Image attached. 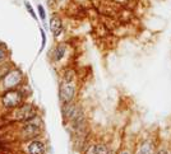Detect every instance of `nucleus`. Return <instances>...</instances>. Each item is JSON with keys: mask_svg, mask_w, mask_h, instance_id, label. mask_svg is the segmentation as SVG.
I'll return each mask as SVG.
<instances>
[{"mask_svg": "<svg viewBox=\"0 0 171 154\" xmlns=\"http://www.w3.org/2000/svg\"><path fill=\"white\" fill-rule=\"evenodd\" d=\"M22 80V73L19 70H13L8 73L4 78V84L7 88H12L19 84V81Z\"/></svg>", "mask_w": 171, "mask_h": 154, "instance_id": "4", "label": "nucleus"}, {"mask_svg": "<svg viewBox=\"0 0 171 154\" xmlns=\"http://www.w3.org/2000/svg\"><path fill=\"white\" fill-rule=\"evenodd\" d=\"M64 55H65V46H64V45H59V46L55 48L54 57H55L56 61H59Z\"/></svg>", "mask_w": 171, "mask_h": 154, "instance_id": "9", "label": "nucleus"}, {"mask_svg": "<svg viewBox=\"0 0 171 154\" xmlns=\"http://www.w3.org/2000/svg\"><path fill=\"white\" fill-rule=\"evenodd\" d=\"M9 71V66L8 65H0V79L4 78Z\"/></svg>", "mask_w": 171, "mask_h": 154, "instance_id": "11", "label": "nucleus"}, {"mask_svg": "<svg viewBox=\"0 0 171 154\" xmlns=\"http://www.w3.org/2000/svg\"><path fill=\"white\" fill-rule=\"evenodd\" d=\"M7 57V52H5V48L4 47H0V63Z\"/></svg>", "mask_w": 171, "mask_h": 154, "instance_id": "14", "label": "nucleus"}, {"mask_svg": "<svg viewBox=\"0 0 171 154\" xmlns=\"http://www.w3.org/2000/svg\"><path fill=\"white\" fill-rule=\"evenodd\" d=\"M29 154H45V145L41 141H33L29 145Z\"/></svg>", "mask_w": 171, "mask_h": 154, "instance_id": "6", "label": "nucleus"}, {"mask_svg": "<svg viewBox=\"0 0 171 154\" xmlns=\"http://www.w3.org/2000/svg\"><path fill=\"white\" fill-rule=\"evenodd\" d=\"M22 102V93L18 90H8L3 96V105L5 108H14Z\"/></svg>", "mask_w": 171, "mask_h": 154, "instance_id": "1", "label": "nucleus"}, {"mask_svg": "<svg viewBox=\"0 0 171 154\" xmlns=\"http://www.w3.org/2000/svg\"><path fill=\"white\" fill-rule=\"evenodd\" d=\"M137 154H153V144L149 140H146L141 144L139 150L137 152Z\"/></svg>", "mask_w": 171, "mask_h": 154, "instance_id": "7", "label": "nucleus"}, {"mask_svg": "<svg viewBox=\"0 0 171 154\" xmlns=\"http://www.w3.org/2000/svg\"><path fill=\"white\" fill-rule=\"evenodd\" d=\"M41 36H42V44H41V50H42V48H44V46H45V44H46V36H45V32L42 29H41Z\"/></svg>", "mask_w": 171, "mask_h": 154, "instance_id": "15", "label": "nucleus"}, {"mask_svg": "<svg viewBox=\"0 0 171 154\" xmlns=\"http://www.w3.org/2000/svg\"><path fill=\"white\" fill-rule=\"evenodd\" d=\"M121 154H130V153H129V152H123Z\"/></svg>", "mask_w": 171, "mask_h": 154, "instance_id": "18", "label": "nucleus"}, {"mask_svg": "<svg viewBox=\"0 0 171 154\" xmlns=\"http://www.w3.org/2000/svg\"><path fill=\"white\" fill-rule=\"evenodd\" d=\"M74 93H76V88L70 83V81H65L61 87H60V99L64 102V103H69V102L73 99Z\"/></svg>", "mask_w": 171, "mask_h": 154, "instance_id": "3", "label": "nucleus"}, {"mask_svg": "<svg viewBox=\"0 0 171 154\" xmlns=\"http://www.w3.org/2000/svg\"><path fill=\"white\" fill-rule=\"evenodd\" d=\"M38 13H40V18L42 20L46 19V14H45V10H44V8H42V5H38Z\"/></svg>", "mask_w": 171, "mask_h": 154, "instance_id": "13", "label": "nucleus"}, {"mask_svg": "<svg viewBox=\"0 0 171 154\" xmlns=\"http://www.w3.org/2000/svg\"><path fill=\"white\" fill-rule=\"evenodd\" d=\"M96 154H109V149L106 148V145L100 144L96 147Z\"/></svg>", "mask_w": 171, "mask_h": 154, "instance_id": "10", "label": "nucleus"}, {"mask_svg": "<svg viewBox=\"0 0 171 154\" xmlns=\"http://www.w3.org/2000/svg\"><path fill=\"white\" fill-rule=\"evenodd\" d=\"M50 29H51L52 35H54L55 37L59 36V35L61 33L63 26H61V20H60L58 17H54V18L50 20Z\"/></svg>", "mask_w": 171, "mask_h": 154, "instance_id": "5", "label": "nucleus"}, {"mask_svg": "<svg viewBox=\"0 0 171 154\" xmlns=\"http://www.w3.org/2000/svg\"><path fill=\"white\" fill-rule=\"evenodd\" d=\"M156 154H169V153H167L166 150H164V149H162V150H158Z\"/></svg>", "mask_w": 171, "mask_h": 154, "instance_id": "17", "label": "nucleus"}, {"mask_svg": "<svg viewBox=\"0 0 171 154\" xmlns=\"http://www.w3.org/2000/svg\"><path fill=\"white\" fill-rule=\"evenodd\" d=\"M33 116H36V111H35L33 107L29 106V105H24V106L18 107V108L14 111V114H13V117H14L15 120H19V121L32 119Z\"/></svg>", "mask_w": 171, "mask_h": 154, "instance_id": "2", "label": "nucleus"}, {"mask_svg": "<svg viewBox=\"0 0 171 154\" xmlns=\"http://www.w3.org/2000/svg\"><path fill=\"white\" fill-rule=\"evenodd\" d=\"M86 154H96V147H90Z\"/></svg>", "mask_w": 171, "mask_h": 154, "instance_id": "16", "label": "nucleus"}, {"mask_svg": "<svg viewBox=\"0 0 171 154\" xmlns=\"http://www.w3.org/2000/svg\"><path fill=\"white\" fill-rule=\"evenodd\" d=\"M40 132V129L37 127V126H35V125H26L24 127H23V134L27 136V138H33V136H36L37 134Z\"/></svg>", "mask_w": 171, "mask_h": 154, "instance_id": "8", "label": "nucleus"}, {"mask_svg": "<svg viewBox=\"0 0 171 154\" xmlns=\"http://www.w3.org/2000/svg\"><path fill=\"white\" fill-rule=\"evenodd\" d=\"M24 4H26V8H27V10H28V12H29V14H31L32 17H33V18L36 19L37 17H36V14H35V10H33V9H32V6H31V4H29L28 2H24Z\"/></svg>", "mask_w": 171, "mask_h": 154, "instance_id": "12", "label": "nucleus"}]
</instances>
